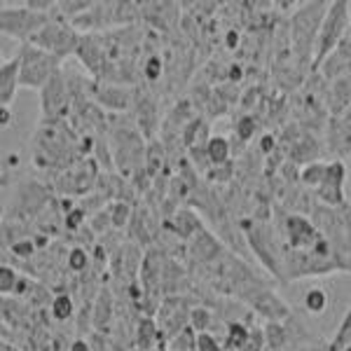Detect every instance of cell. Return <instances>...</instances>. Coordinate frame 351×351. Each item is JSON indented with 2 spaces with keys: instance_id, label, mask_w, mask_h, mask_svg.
<instances>
[{
  "instance_id": "1",
  "label": "cell",
  "mask_w": 351,
  "mask_h": 351,
  "mask_svg": "<svg viewBox=\"0 0 351 351\" xmlns=\"http://www.w3.org/2000/svg\"><path fill=\"white\" fill-rule=\"evenodd\" d=\"M108 143L112 152V164L115 171L127 180H134L145 173V136L136 127L134 117H124V120H115L110 117L108 124Z\"/></svg>"
},
{
  "instance_id": "2",
  "label": "cell",
  "mask_w": 351,
  "mask_h": 351,
  "mask_svg": "<svg viewBox=\"0 0 351 351\" xmlns=\"http://www.w3.org/2000/svg\"><path fill=\"white\" fill-rule=\"evenodd\" d=\"M328 5L330 3H319V0H311V3L298 5V10L291 14V40H293V54L300 61V66L314 64V49L316 40H319L321 24L326 19Z\"/></svg>"
},
{
  "instance_id": "3",
  "label": "cell",
  "mask_w": 351,
  "mask_h": 351,
  "mask_svg": "<svg viewBox=\"0 0 351 351\" xmlns=\"http://www.w3.org/2000/svg\"><path fill=\"white\" fill-rule=\"evenodd\" d=\"M311 223L351 267V204L347 202L337 208L316 204L311 211Z\"/></svg>"
},
{
  "instance_id": "4",
  "label": "cell",
  "mask_w": 351,
  "mask_h": 351,
  "mask_svg": "<svg viewBox=\"0 0 351 351\" xmlns=\"http://www.w3.org/2000/svg\"><path fill=\"white\" fill-rule=\"evenodd\" d=\"M239 225H241L243 237L251 243L256 258L267 267L269 274L286 281L284 279V248H279V243H276V237H274V232H271L269 220L248 218V220H241Z\"/></svg>"
},
{
  "instance_id": "5",
  "label": "cell",
  "mask_w": 351,
  "mask_h": 351,
  "mask_svg": "<svg viewBox=\"0 0 351 351\" xmlns=\"http://www.w3.org/2000/svg\"><path fill=\"white\" fill-rule=\"evenodd\" d=\"M351 28L349 19V0H332L328 5L326 19L321 24L319 31V40H316L314 49V64H311V73H319L321 64L337 49V45L342 43V38L347 36V31Z\"/></svg>"
},
{
  "instance_id": "6",
  "label": "cell",
  "mask_w": 351,
  "mask_h": 351,
  "mask_svg": "<svg viewBox=\"0 0 351 351\" xmlns=\"http://www.w3.org/2000/svg\"><path fill=\"white\" fill-rule=\"evenodd\" d=\"M16 59H19V73H21V87L26 89H40L47 84L56 73L61 71V59L45 49L36 47L31 43L19 45L16 49Z\"/></svg>"
},
{
  "instance_id": "7",
  "label": "cell",
  "mask_w": 351,
  "mask_h": 351,
  "mask_svg": "<svg viewBox=\"0 0 351 351\" xmlns=\"http://www.w3.org/2000/svg\"><path fill=\"white\" fill-rule=\"evenodd\" d=\"M80 38H82V33L77 31L71 21H64L61 16H56L54 21H49V24L45 26L43 31H38L28 43L45 49V52L59 56V59L64 61L68 56H75Z\"/></svg>"
},
{
  "instance_id": "8",
  "label": "cell",
  "mask_w": 351,
  "mask_h": 351,
  "mask_svg": "<svg viewBox=\"0 0 351 351\" xmlns=\"http://www.w3.org/2000/svg\"><path fill=\"white\" fill-rule=\"evenodd\" d=\"M59 14H43V12H36V10H28L26 5L24 8H8L3 5L0 10V28H3L5 36L14 38L19 40L21 45L31 40L38 31H43L49 21H54Z\"/></svg>"
},
{
  "instance_id": "9",
  "label": "cell",
  "mask_w": 351,
  "mask_h": 351,
  "mask_svg": "<svg viewBox=\"0 0 351 351\" xmlns=\"http://www.w3.org/2000/svg\"><path fill=\"white\" fill-rule=\"evenodd\" d=\"M73 110V96L68 87L66 73L61 68L59 73L40 89V120L45 122H68Z\"/></svg>"
},
{
  "instance_id": "10",
  "label": "cell",
  "mask_w": 351,
  "mask_h": 351,
  "mask_svg": "<svg viewBox=\"0 0 351 351\" xmlns=\"http://www.w3.org/2000/svg\"><path fill=\"white\" fill-rule=\"evenodd\" d=\"M104 173V169L99 167V162L94 157L80 160L73 164L71 169H66L64 173H59L54 178V188L61 192V197H77V195H89Z\"/></svg>"
},
{
  "instance_id": "11",
  "label": "cell",
  "mask_w": 351,
  "mask_h": 351,
  "mask_svg": "<svg viewBox=\"0 0 351 351\" xmlns=\"http://www.w3.org/2000/svg\"><path fill=\"white\" fill-rule=\"evenodd\" d=\"M241 302L248 304L251 311H256L258 316L267 319V324H284L286 319H291V307H288V302L267 284L246 293V295L241 298Z\"/></svg>"
},
{
  "instance_id": "12",
  "label": "cell",
  "mask_w": 351,
  "mask_h": 351,
  "mask_svg": "<svg viewBox=\"0 0 351 351\" xmlns=\"http://www.w3.org/2000/svg\"><path fill=\"white\" fill-rule=\"evenodd\" d=\"M347 167L342 160H332L328 162V171L324 183L319 185V190L314 192L316 202L324 204V206L337 208L347 204Z\"/></svg>"
},
{
  "instance_id": "13",
  "label": "cell",
  "mask_w": 351,
  "mask_h": 351,
  "mask_svg": "<svg viewBox=\"0 0 351 351\" xmlns=\"http://www.w3.org/2000/svg\"><path fill=\"white\" fill-rule=\"evenodd\" d=\"M136 87H124V84H106V82H92V99L104 110H110L115 115L129 112L134 108Z\"/></svg>"
},
{
  "instance_id": "14",
  "label": "cell",
  "mask_w": 351,
  "mask_h": 351,
  "mask_svg": "<svg viewBox=\"0 0 351 351\" xmlns=\"http://www.w3.org/2000/svg\"><path fill=\"white\" fill-rule=\"evenodd\" d=\"M134 122L136 127L141 129V134L145 138L155 141L157 129L162 127L160 124V112H157V96L148 92V87L138 89L136 87V96H134Z\"/></svg>"
},
{
  "instance_id": "15",
  "label": "cell",
  "mask_w": 351,
  "mask_h": 351,
  "mask_svg": "<svg viewBox=\"0 0 351 351\" xmlns=\"http://www.w3.org/2000/svg\"><path fill=\"white\" fill-rule=\"evenodd\" d=\"M77 61L82 64L84 71L92 75V80L99 82L106 68V47L101 33H82L80 45H77Z\"/></svg>"
},
{
  "instance_id": "16",
  "label": "cell",
  "mask_w": 351,
  "mask_h": 351,
  "mask_svg": "<svg viewBox=\"0 0 351 351\" xmlns=\"http://www.w3.org/2000/svg\"><path fill=\"white\" fill-rule=\"evenodd\" d=\"M326 145L335 160L351 155V108L342 115H330L326 127Z\"/></svg>"
},
{
  "instance_id": "17",
  "label": "cell",
  "mask_w": 351,
  "mask_h": 351,
  "mask_svg": "<svg viewBox=\"0 0 351 351\" xmlns=\"http://www.w3.org/2000/svg\"><path fill=\"white\" fill-rule=\"evenodd\" d=\"M225 251H228V248H225L223 239L208 230H202L195 239H190L188 243H185V253H188L192 265H197V267H206V265H211L213 260H218Z\"/></svg>"
},
{
  "instance_id": "18",
  "label": "cell",
  "mask_w": 351,
  "mask_h": 351,
  "mask_svg": "<svg viewBox=\"0 0 351 351\" xmlns=\"http://www.w3.org/2000/svg\"><path fill=\"white\" fill-rule=\"evenodd\" d=\"M164 228L171 230L173 237H178V239H183L185 243H188L190 239H195V237L204 230V223H202V218L192 211V208H178L171 218L164 220Z\"/></svg>"
},
{
  "instance_id": "19",
  "label": "cell",
  "mask_w": 351,
  "mask_h": 351,
  "mask_svg": "<svg viewBox=\"0 0 351 351\" xmlns=\"http://www.w3.org/2000/svg\"><path fill=\"white\" fill-rule=\"evenodd\" d=\"M19 87H21V73H19V59L14 54L12 59H5L0 64V104H3V108L12 106L14 94Z\"/></svg>"
},
{
  "instance_id": "20",
  "label": "cell",
  "mask_w": 351,
  "mask_h": 351,
  "mask_svg": "<svg viewBox=\"0 0 351 351\" xmlns=\"http://www.w3.org/2000/svg\"><path fill=\"white\" fill-rule=\"evenodd\" d=\"M319 155H321V145L314 136H300L295 143L291 145V160L295 164H302V167L316 162Z\"/></svg>"
},
{
  "instance_id": "21",
  "label": "cell",
  "mask_w": 351,
  "mask_h": 351,
  "mask_svg": "<svg viewBox=\"0 0 351 351\" xmlns=\"http://www.w3.org/2000/svg\"><path fill=\"white\" fill-rule=\"evenodd\" d=\"M251 330L253 328L243 321H230L225 326V337H223V344H225V351H241L246 347L248 337H251Z\"/></svg>"
},
{
  "instance_id": "22",
  "label": "cell",
  "mask_w": 351,
  "mask_h": 351,
  "mask_svg": "<svg viewBox=\"0 0 351 351\" xmlns=\"http://www.w3.org/2000/svg\"><path fill=\"white\" fill-rule=\"evenodd\" d=\"M167 167V145L162 141H150L148 152H145V173L150 180L160 178V171Z\"/></svg>"
},
{
  "instance_id": "23",
  "label": "cell",
  "mask_w": 351,
  "mask_h": 351,
  "mask_svg": "<svg viewBox=\"0 0 351 351\" xmlns=\"http://www.w3.org/2000/svg\"><path fill=\"white\" fill-rule=\"evenodd\" d=\"M206 155H208V162L211 167H225L230 164L232 160V145H230V136H211V141L206 143Z\"/></svg>"
},
{
  "instance_id": "24",
  "label": "cell",
  "mask_w": 351,
  "mask_h": 351,
  "mask_svg": "<svg viewBox=\"0 0 351 351\" xmlns=\"http://www.w3.org/2000/svg\"><path fill=\"white\" fill-rule=\"evenodd\" d=\"M92 314H94L92 324H94L96 330H104V328L110 326V319H112V295H110L108 288H101L99 298H96V302H94Z\"/></svg>"
},
{
  "instance_id": "25",
  "label": "cell",
  "mask_w": 351,
  "mask_h": 351,
  "mask_svg": "<svg viewBox=\"0 0 351 351\" xmlns=\"http://www.w3.org/2000/svg\"><path fill=\"white\" fill-rule=\"evenodd\" d=\"M49 314H52L54 321H71L75 316V302H73L71 293H56L49 302Z\"/></svg>"
},
{
  "instance_id": "26",
  "label": "cell",
  "mask_w": 351,
  "mask_h": 351,
  "mask_svg": "<svg viewBox=\"0 0 351 351\" xmlns=\"http://www.w3.org/2000/svg\"><path fill=\"white\" fill-rule=\"evenodd\" d=\"M326 171H328V162H311L307 164V167H302L300 169V183L304 185V188H309V190H319V185L324 183V178H326Z\"/></svg>"
},
{
  "instance_id": "27",
  "label": "cell",
  "mask_w": 351,
  "mask_h": 351,
  "mask_svg": "<svg viewBox=\"0 0 351 351\" xmlns=\"http://www.w3.org/2000/svg\"><path fill=\"white\" fill-rule=\"evenodd\" d=\"M94 8V0H56V14L64 21H73Z\"/></svg>"
},
{
  "instance_id": "28",
  "label": "cell",
  "mask_w": 351,
  "mask_h": 351,
  "mask_svg": "<svg viewBox=\"0 0 351 351\" xmlns=\"http://www.w3.org/2000/svg\"><path fill=\"white\" fill-rule=\"evenodd\" d=\"M162 73H164V61H162L160 54L150 52L148 56H143V61H141V68H138V77H143L148 87L160 80Z\"/></svg>"
},
{
  "instance_id": "29",
  "label": "cell",
  "mask_w": 351,
  "mask_h": 351,
  "mask_svg": "<svg viewBox=\"0 0 351 351\" xmlns=\"http://www.w3.org/2000/svg\"><path fill=\"white\" fill-rule=\"evenodd\" d=\"M136 337H138V347L145 349V351H152V349H155L157 339H162L160 328H157V324L150 319V316H143V319L138 321V330H136Z\"/></svg>"
},
{
  "instance_id": "30",
  "label": "cell",
  "mask_w": 351,
  "mask_h": 351,
  "mask_svg": "<svg viewBox=\"0 0 351 351\" xmlns=\"http://www.w3.org/2000/svg\"><path fill=\"white\" fill-rule=\"evenodd\" d=\"M349 347H351V304H349V309L344 311V316H342V321H339L335 337H332L328 351H344Z\"/></svg>"
},
{
  "instance_id": "31",
  "label": "cell",
  "mask_w": 351,
  "mask_h": 351,
  "mask_svg": "<svg viewBox=\"0 0 351 351\" xmlns=\"http://www.w3.org/2000/svg\"><path fill=\"white\" fill-rule=\"evenodd\" d=\"M108 208H110V218H112V230H122V228H127V225L132 223L134 208H132V204H129L127 199L110 202Z\"/></svg>"
},
{
  "instance_id": "32",
  "label": "cell",
  "mask_w": 351,
  "mask_h": 351,
  "mask_svg": "<svg viewBox=\"0 0 351 351\" xmlns=\"http://www.w3.org/2000/svg\"><path fill=\"white\" fill-rule=\"evenodd\" d=\"M288 337H291V332H288V328L284 324H267L265 326V342H267V349L279 351L281 347H286Z\"/></svg>"
},
{
  "instance_id": "33",
  "label": "cell",
  "mask_w": 351,
  "mask_h": 351,
  "mask_svg": "<svg viewBox=\"0 0 351 351\" xmlns=\"http://www.w3.org/2000/svg\"><path fill=\"white\" fill-rule=\"evenodd\" d=\"M216 316L208 307H195L190 314V328L195 332H211L213 324H216Z\"/></svg>"
},
{
  "instance_id": "34",
  "label": "cell",
  "mask_w": 351,
  "mask_h": 351,
  "mask_svg": "<svg viewBox=\"0 0 351 351\" xmlns=\"http://www.w3.org/2000/svg\"><path fill=\"white\" fill-rule=\"evenodd\" d=\"M19 279H21L19 271H16L12 265L5 263L3 267H0V293H3V298H12L14 295Z\"/></svg>"
},
{
  "instance_id": "35",
  "label": "cell",
  "mask_w": 351,
  "mask_h": 351,
  "mask_svg": "<svg viewBox=\"0 0 351 351\" xmlns=\"http://www.w3.org/2000/svg\"><path fill=\"white\" fill-rule=\"evenodd\" d=\"M326 307H328V293L324 288H311L307 295H304V309H307L309 314L319 316V314H324Z\"/></svg>"
},
{
  "instance_id": "36",
  "label": "cell",
  "mask_w": 351,
  "mask_h": 351,
  "mask_svg": "<svg viewBox=\"0 0 351 351\" xmlns=\"http://www.w3.org/2000/svg\"><path fill=\"white\" fill-rule=\"evenodd\" d=\"M66 267L71 271H75V274H82V271H87L89 267V253L84 246H75L68 251L66 256Z\"/></svg>"
},
{
  "instance_id": "37",
  "label": "cell",
  "mask_w": 351,
  "mask_h": 351,
  "mask_svg": "<svg viewBox=\"0 0 351 351\" xmlns=\"http://www.w3.org/2000/svg\"><path fill=\"white\" fill-rule=\"evenodd\" d=\"M256 132H258V122L253 115H241L239 120L234 122V136L239 141H243V143H248Z\"/></svg>"
},
{
  "instance_id": "38",
  "label": "cell",
  "mask_w": 351,
  "mask_h": 351,
  "mask_svg": "<svg viewBox=\"0 0 351 351\" xmlns=\"http://www.w3.org/2000/svg\"><path fill=\"white\" fill-rule=\"evenodd\" d=\"M87 223H89V213H87V208H84V206H75L73 211H68L66 216H64V228L68 232L82 230Z\"/></svg>"
},
{
  "instance_id": "39",
  "label": "cell",
  "mask_w": 351,
  "mask_h": 351,
  "mask_svg": "<svg viewBox=\"0 0 351 351\" xmlns=\"http://www.w3.org/2000/svg\"><path fill=\"white\" fill-rule=\"evenodd\" d=\"M195 351H225L223 339L213 332H197V347Z\"/></svg>"
},
{
  "instance_id": "40",
  "label": "cell",
  "mask_w": 351,
  "mask_h": 351,
  "mask_svg": "<svg viewBox=\"0 0 351 351\" xmlns=\"http://www.w3.org/2000/svg\"><path fill=\"white\" fill-rule=\"evenodd\" d=\"M10 251H12L14 258L28 260V258H33L38 253V243H36V239H21V241L12 243V246H10Z\"/></svg>"
},
{
  "instance_id": "41",
  "label": "cell",
  "mask_w": 351,
  "mask_h": 351,
  "mask_svg": "<svg viewBox=\"0 0 351 351\" xmlns=\"http://www.w3.org/2000/svg\"><path fill=\"white\" fill-rule=\"evenodd\" d=\"M206 178L216 180V183H230L234 178V162L225 164V167H213L211 171L206 173Z\"/></svg>"
},
{
  "instance_id": "42",
  "label": "cell",
  "mask_w": 351,
  "mask_h": 351,
  "mask_svg": "<svg viewBox=\"0 0 351 351\" xmlns=\"http://www.w3.org/2000/svg\"><path fill=\"white\" fill-rule=\"evenodd\" d=\"M267 342H265V328H253L251 330V337H248L246 347L241 351H265Z\"/></svg>"
},
{
  "instance_id": "43",
  "label": "cell",
  "mask_w": 351,
  "mask_h": 351,
  "mask_svg": "<svg viewBox=\"0 0 351 351\" xmlns=\"http://www.w3.org/2000/svg\"><path fill=\"white\" fill-rule=\"evenodd\" d=\"M274 136H269V134H265L263 136V143H260V150H263L265 152V155H269V152L271 150H274Z\"/></svg>"
},
{
  "instance_id": "44",
  "label": "cell",
  "mask_w": 351,
  "mask_h": 351,
  "mask_svg": "<svg viewBox=\"0 0 351 351\" xmlns=\"http://www.w3.org/2000/svg\"><path fill=\"white\" fill-rule=\"evenodd\" d=\"M68 351H92V349H89V342H87V339L77 337V339H73V342H71V347H68Z\"/></svg>"
},
{
  "instance_id": "45",
  "label": "cell",
  "mask_w": 351,
  "mask_h": 351,
  "mask_svg": "<svg viewBox=\"0 0 351 351\" xmlns=\"http://www.w3.org/2000/svg\"><path fill=\"white\" fill-rule=\"evenodd\" d=\"M10 120H12V112H10V108H0V124L8 127Z\"/></svg>"
},
{
  "instance_id": "46",
  "label": "cell",
  "mask_w": 351,
  "mask_h": 351,
  "mask_svg": "<svg viewBox=\"0 0 351 351\" xmlns=\"http://www.w3.org/2000/svg\"><path fill=\"white\" fill-rule=\"evenodd\" d=\"M0 351H19V349H16L12 342H8V339H5V342H3V347H0Z\"/></svg>"
},
{
  "instance_id": "47",
  "label": "cell",
  "mask_w": 351,
  "mask_h": 351,
  "mask_svg": "<svg viewBox=\"0 0 351 351\" xmlns=\"http://www.w3.org/2000/svg\"><path fill=\"white\" fill-rule=\"evenodd\" d=\"M349 19H351V0H349Z\"/></svg>"
},
{
  "instance_id": "48",
  "label": "cell",
  "mask_w": 351,
  "mask_h": 351,
  "mask_svg": "<svg viewBox=\"0 0 351 351\" xmlns=\"http://www.w3.org/2000/svg\"><path fill=\"white\" fill-rule=\"evenodd\" d=\"M344 351H351V347H349V349H344Z\"/></svg>"
}]
</instances>
